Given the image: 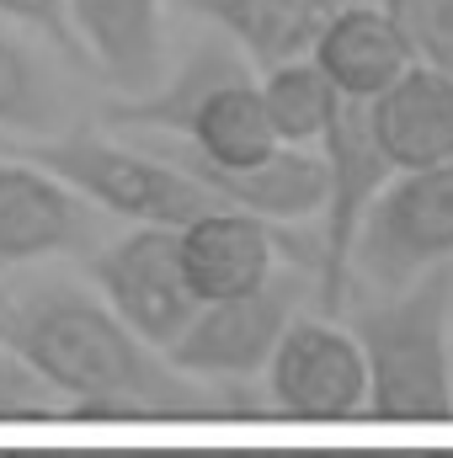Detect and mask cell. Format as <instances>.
Returning a JSON list of instances; mask_svg holds the SVG:
<instances>
[{"label":"cell","instance_id":"obj_1","mask_svg":"<svg viewBox=\"0 0 453 458\" xmlns=\"http://www.w3.org/2000/svg\"><path fill=\"white\" fill-rule=\"evenodd\" d=\"M0 346L38 368L86 416H214V378L182 373L160 346L128 331L102 293L32 283L0 293Z\"/></svg>","mask_w":453,"mask_h":458},{"label":"cell","instance_id":"obj_2","mask_svg":"<svg viewBox=\"0 0 453 458\" xmlns=\"http://www.w3.org/2000/svg\"><path fill=\"white\" fill-rule=\"evenodd\" d=\"M113 123L150 139H176L214 165H251L278 149L272 123L261 113L256 70L229 38L198 43L176 64V75H160L150 91L117 102Z\"/></svg>","mask_w":453,"mask_h":458},{"label":"cell","instance_id":"obj_3","mask_svg":"<svg viewBox=\"0 0 453 458\" xmlns=\"http://www.w3.org/2000/svg\"><path fill=\"white\" fill-rule=\"evenodd\" d=\"M453 267L357 310L352 336L368 362V411L384 421H443L453 411Z\"/></svg>","mask_w":453,"mask_h":458},{"label":"cell","instance_id":"obj_4","mask_svg":"<svg viewBox=\"0 0 453 458\" xmlns=\"http://www.w3.org/2000/svg\"><path fill=\"white\" fill-rule=\"evenodd\" d=\"M27 160L54 171L70 192H81L91 208L113 214L123 225H155V229H182L214 208L219 198L198 187L176 160H166L150 144H117L102 133H54L38 144H21Z\"/></svg>","mask_w":453,"mask_h":458},{"label":"cell","instance_id":"obj_5","mask_svg":"<svg viewBox=\"0 0 453 458\" xmlns=\"http://www.w3.org/2000/svg\"><path fill=\"white\" fill-rule=\"evenodd\" d=\"M443 261H453V160L395 171L357 225L346 272L373 293H395Z\"/></svg>","mask_w":453,"mask_h":458},{"label":"cell","instance_id":"obj_6","mask_svg":"<svg viewBox=\"0 0 453 458\" xmlns=\"http://www.w3.org/2000/svg\"><path fill=\"white\" fill-rule=\"evenodd\" d=\"M321 160H326V208H321V267H315V283H321V310L326 315H341L346 310V288H352V240H357V225L368 214V203L384 192V182L395 176V165L384 160L373 128H368V113L363 102H341L326 139L315 144Z\"/></svg>","mask_w":453,"mask_h":458},{"label":"cell","instance_id":"obj_7","mask_svg":"<svg viewBox=\"0 0 453 458\" xmlns=\"http://www.w3.org/2000/svg\"><path fill=\"white\" fill-rule=\"evenodd\" d=\"M91 283L117 320L160 352L198 315V293L187 288L176 261V229L133 225L128 234H117L91 256Z\"/></svg>","mask_w":453,"mask_h":458},{"label":"cell","instance_id":"obj_8","mask_svg":"<svg viewBox=\"0 0 453 458\" xmlns=\"http://www.w3.org/2000/svg\"><path fill=\"white\" fill-rule=\"evenodd\" d=\"M267 394L283 416L299 421H346L368 411V362L357 336L331 315L299 320L267 357Z\"/></svg>","mask_w":453,"mask_h":458},{"label":"cell","instance_id":"obj_9","mask_svg":"<svg viewBox=\"0 0 453 458\" xmlns=\"http://www.w3.org/2000/svg\"><path fill=\"white\" fill-rule=\"evenodd\" d=\"M294 304H299V283H278V272L235 299H209L198 304V315L187 320V331L166 346V357L192 373V378H245L261 373L272 346L283 342V331L294 326Z\"/></svg>","mask_w":453,"mask_h":458},{"label":"cell","instance_id":"obj_10","mask_svg":"<svg viewBox=\"0 0 453 458\" xmlns=\"http://www.w3.org/2000/svg\"><path fill=\"white\" fill-rule=\"evenodd\" d=\"M150 149H160L166 160H176L219 203L245 208V214H256L267 225H299V219H310V214L326 208V160L310 144H278V149H267L251 165H214V160L192 155L176 139L150 144Z\"/></svg>","mask_w":453,"mask_h":458},{"label":"cell","instance_id":"obj_11","mask_svg":"<svg viewBox=\"0 0 453 458\" xmlns=\"http://www.w3.org/2000/svg\"><path fill=\"white\" fill-rule=\"evenodd\" d=\"M283 245H288V234L278 225H267L245 208H229V203H214L176 229V261H182V277L198 293V304L261 288L272 277Z\"/></svg>","mask_w":453,"mask_h":458},{"label":"cell","instance_id":"obj_12","mask_svg":"<svg viewBox=\"0 0 453 458\" xmlns=\"http://www.w3.org/2000/svg\"><path fill=\"white\" fill-rule=\"evenodd\" d=\"M91 203L54 171L16 155L0 160V267H32L91 240Z\"/></svg>","mask_w":453,"mask_h":458},{"label":"cell","instance_id":"obj_13","mask_svg":"<svg viewBox=\"0 0 453 458\" xmlns=\"http://www.w3.org/2000/svg\"><path fill=\"white\" fill-rule=\"evenodd\" d=\"M75 43L123 97L150 91L166 75V0H64Z\"/></svg>","mask_w":453,"mask_h":458},{"label":"cell","instance_id":"obj_14","mask_svg":"<svg viewBox=\"0 0 453 458\" xmlns=\"http://www.w3.org/2000/svg\"><path fill=\"white\" fill-rule=\"evenodd\" d=\"M368 128L395 171H427L453 160V75L432 64H411L373 102H363Z\"/></svg>","mask_w":453,"mask_h":458},{"label":"cell","instance_id":"obj_15","mask_svg":"<svg viewBox=\"0 0 453 458\" xmlns=\"http://www.w3.org/2000/svg\"><path fill=\"white\" fill-rule=\"evenodd\" d=\"M315 70L331 81L341 102H373L389 81H400L416 54L395 21V11L384 5H363V0H346L337 16L321 27L315 48H310Z\"/></svg>","mask_w":453,"mask_h":458},{"label":"cell","instance_id":"obj_16","mask_svg":"<svg viewBox=\"0 0 453 458\" xmlns=\"http://www.w3.org/2000/svg\"><path fill=\"white\" fill-rule=\"evenodd\" d=\"M198 21H209L219 38H229L245 64L261 75L288 59H310L321 27L346 0H176Z\"/></svg>","mask_w":453,"mask_h":458},{"label":"cell","instance_id":"obj_17","mask_svg":"<svg viewBox=\"0 0 453 458\" xmlns=\"http://www.w3.org/2000/svg\"><path fill=\"white\" fill-rule=\"evenodd\" d=\"M256 86H261V113L272 123L278 144H310L315 149L341 107V97L331 91V81L315 70V59L272 64V70L256 75Z\"/></svg>","mask_w":453,"mask_h":458},{"label":"cell","instance_id":"obj_18","mask_svg":"<svg viewBox=\"0 0 453 458\" xmlns=\"http://www.w3.org/2000/svg\"><path fill=\"white\" fill-rule=\"evenodd\" d=\"M54 123V86L38 70V59L0 32V128L11 133H43Z\"/></svg>","mask_w":453,"mask_h":458},{"label":"cell","instance_id":"obj_19","mask_svg":"<svg viewBox=\"0 0 453 458\" xmlns=\"http://www.w3.org/2000/svg\"><path fill=\"white\" fill-rule=\"evenodd\" d=\"M384 11H395L400 32L422 64L453 75V0H384Z\"/></svg>","mask_w":453,"mask_h":458},{"label":"cell","instance_id":"obj_20","mask_svg":"<svg viewBox=\"0 0 453 458\" xmlns=\"http://www.w3.org/2000/svg\"><path fill=\"white\" fill-rule=\"evenodd\" d=\"M64 400L54 394V384L27 368L11 346H0V421H38V416H59Z\"/></svg>","mask_w":453,"mask_h":458},{"label":"cell","instance_id":"obj_21","mask_svg":"<svg viewBox=\"0 0 453 458\" xmlns=\"http://www.w3.org/2000/svg\"><path fill=\"white\" fill-rule=\"evenodd\" d=\"M0 16H5V21H21V27H32V32H43L59 54H70V59H81V64H86V54H81V43H75L70 5H64V0H0Z\"/></svg>","mask_w":453,"mask_h":458},{"label":"cell","instance_id":"obj_22","mask_svg":"<svg viewBox=\"0 0 453 458\" xmlns=\"http://www.w3.org/2000/svg\"><path fill=\"white\" fill-rule=\"evenodd\" d=\"M5 458H123V448H11Z\"/></svg>","mask_w":453,"mask_h":458},{"label":"cell","instance_id":"obj_23","mask_svg":"<svg viewBox=\"0 0 453 458\" xmlns=\"http://www.w3.org/2000/svg\"><path fill=\"white\" fill-rule=\"evenodd\" d=\"M123 458H219L209 448H123Z\"/></svg>","mask_w":453,"mask_h":458},{"label":"cell","instance_id":"obj_24","mask_svg":"<svg viewBox=\"0 0 453 458\" xmlns=\"http://www.w3.org/2000/svg\"><path fill=\"white\" fill-rule=\"evenodd\" d=\"M288 458H411V454H341V448H310V454H288Z\"/></svg>","mask_w":453,"mask_h":458},{"label":"cell","instance_id":"obj_25","mask_svg":"<svg viewBox=\"0 0 453 458\" xmlns=\"http://www.w3.org/2000/svg\"><path fill=\"white\" fill-rule=\"evenodd\" d=\"M219 458H288V454H219Z\"/></svg>","mask_w":453,"mask_h":458},{"label":"cell","instance_id":"obj_26","mask_svg":"<svg viewBox=\"0 0 453 458\" xmlns=\"http://www.w3.org/2000/svg\"><path fill=\"white\" fill-rule=\"evenodd\" d=\"M432 458H453V454H432Z\"/></svg>","mask_w":453,"mask_h":458},{"label":"cell","instance_id":"obj_27","mask_svg":"<svg viewBox=\"0 0 453 458\" xmlns=\"http://www.w3.org/2000/svg\"><path fill=\"white\" fill-rule=\"evenodd\" d=\"M449 346H453V331H449Z\"/></svg>","mask_w":453,"mask_h":458},{"label":"cell","instance_id":"obj_28","mask_svg":"<svg viewBox=\"0 0 453 458\" xmlns=\"http://www.w3.org/2000/svg\"><path fill=\"white\" fill-rule=\"evenodd\" d=\"M0 458H5V454H0Z\"/></svg>","mask_w":453,"mask_h":458}]
</instances>
